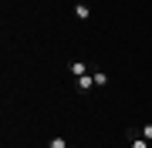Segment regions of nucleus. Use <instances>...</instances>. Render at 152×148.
Instances as JSON below:
<instances>
[{"instance_id":"7","label":"nucleus","mask_w":152,"mask_h":148,"mask_svg":"<svg viewBox=\"0 0 152 148\" xmlns=\"http://www.w3.org/2000/svg\"><path fill=\"white\" fill-rule=\"evenodd\" d=\"M142 138H145V142H152V125H142Z\"/></svg>"},{"instance_id":"4","label":"nucleus","mask_w":152,"mask_h":148,"mask_svg":"<svg viewBox=\"0 0 152 148\" xmlns=\"http://www.w3.org/2000/svg\"><path fill=\"white\" fill-rule=\"evenodd\" d=\"M75 17L88 20V17H91V7H88V4H75Z\"/></svg>"},{"instance_id":"6","label":"nucleus","mask_w":152,"mask_h":148,"mask_svg":"<svg viewBox=\"0 0 152 148\" xmlns=\"http://www.w3.org/2000/svg\"><path fill=\"white\" fill-rule=\"evenodd\" d=\"M91 77H95L98 88H105V84H108V74H105V71H91Z\"/></svg>"},{"instance_id":"5","label":"nucleus","mask_w":152,"mask_h":148,"mask_svg":"<svg viewBox=\"0 0 152 148\" xmlns=\"http://www.w3.org/2000/svg\"><path fill=\"white\" fill-rule=\"evenodd\" d=\"M48 148H75V145H68V142H64V138H61V135H54V138H51V142H48Z\"/></svg>"},{"instance_id":"3","label":"nucleus","mask_w":152,"mask_h":148,"mask_svg":"<svg viewBox=\"0 0 152 148\" xmlns=\"http://www.w3.org/2000/svg\"><path fill=\"white\" fill-rule=\"evenodd\" d=\"M68 71L75 74V77H81V74H88V64H85V61H71V67H68Z\"/></svg>"},{"instance_id":"1","label":"nucleus","mask_w":152,"mask_h":148,"mask_svg":"<svg viewBox=\"0 0 152 148\" xmlns=\"http://www.w3.org/2000/svg\"><path fill=\"white\" fill-rule=\"evenodd\" d=\"M125 138H129V148H149L152 142H145V138H142V131H135V128H129V131H125Z\"/></svg>"},{"instance_id":"2","label":"nucleus","mask_w":152,"mask_h":148,"mask_svg":"<svg viewBox=\"0 0 152 148\" xmlns=\"http://www.w3.org/2000/svg\"><path fill=\"white\" fill-rule=\"evenodd\" d=\"M75 84H78V91H91L95 88V77L91 74H81V77H75Z\"/></svg>"}]
</instances>
